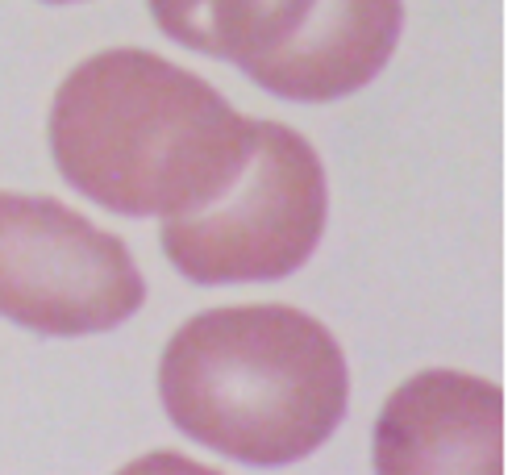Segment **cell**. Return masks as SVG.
<instances>
[{"instance_id":"obj_7","label":"cell","mask_w":512,"mask_h":475,"mask_svg":"<svg viewBox=\"0 0 512 475\" xmlns=\"http://www.w3.org/2000/svg\"><path fill=\"white\" fill-rule=\"evenodd\" d=\"M146 5L175 46L234 63L250 75L296 38L313 0H146Z\"/></svg>"},{"instance_id":"obj_4","label":"cell","mask_w":512,"mask_h":475,"mask_svg":"<svg viewBox=\"0 0 512 475\" xmlns=\"http://www.w3.org/2000/svg\"><path fill=\"white\" fill-rule=\"evenodd\" d=\"M146 305L125 238L55 196L0 192V321L42 338L121 330Z\"/></svg>"},{"instance_id":"obj_6","label":"cell","mask_w":512,"mask_h":475,"mask_svg":"<svg viewBox=\"0 0 512 475\" xmlns=\"http://www.w3.org/2000/svg\"><path fill=\"white\" fill-rule=\"evenodd\" d=\"M404 0H313L296 38L246 80L292 105H329L363 92L392 63Z\"/></svg>"},{"instance_id":"obj_1","label":"cell","mask_w":512,"mask_h":475,"mask_svg":"<svg viewBox=\"0 0 512 475\" xmlns=\"http://www.w3.org/2000/svg\"><path fill=\"white\" fill-rule=\"evenodd\" d=\"M254 121L159 50L113 46L67 71L50 100V159L105 213L167 221L234 184Z\"/></svg>"},{"instance_id":"obj_5","label":"cell","mask_w":512,"mask_h":475,"mask_svg":"<svg viewBox=\"0 0 512 475\" xmlns=\"http://www.w3.org/2000/svg\"><path fill=\"white\" fill-rule=\"evenodd\" d=\"M379 475H504V392L471 371L429 367L383 400L371 430Z\"/></svg>"},{"instance_id":"obj_3","label":"cell","mask_w":512,"mask_h":475,"mask_svg":"<svg viewBox=\"0 0 512 475\" xmlns=\"http://www.w3.org/2000/svg\"><path fill=\"white\" fill-rule=\"evenodd\" d=\"M329 225V175L317 146L284 121H254V146L209 205L159 225L167 263L200 288L275 284L317 255Z\"/></svg>"},{"instance_id":"obj_2","label":"cell","mask_w":512,"mask_h":475,"mask_svg":"<svg viewBox=\"0 0 512 475\" xmlns=\"http://www.w3.org/2000/svg\"><path fill=\"white\" fill-rule=\"evenodd\" d=\"M159 405L196 446L242 467H292L338 434L350 367L334 330L296 305H217L159 359Z\"/></svg>"},{"instance_id":"obj_8","label":"cell","mask_w":512,"mask_h":475,"mask_svg":"<svg viewBox=\"0 0 512 475\" xmlns=\"http://www.w3.org/2000/svg\"><path fill=\"white\" fill-rule=\"evenodd\" d=\"M42 5H80V0H42Z\"/></svg>"}]
</instances>
